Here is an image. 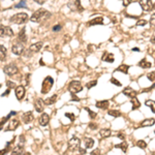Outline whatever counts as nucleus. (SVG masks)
Masks as SVG:
<instances>
[{"mask_svg":"<svg viewBox=\"0 0 155 155\" xmlns=\"http://www.w3.org/2000/svg\"><path fill=\"white\" fill-rule=\"evenodd\" d=\"M50 17V13L44 8H40L38 10H36L34 14L31 16L30 18V21L33 22V23H39L41 20L46 19V18Z\"/></svg>","mask_w":155,"mask_h":155,"instance_id":"f257e3e1","label":"nucleus"},{"mask_svg":"<svg viewBox=\"0 0 155 155\" xmlns=\"http://www.w3.org/2000/svg\"><path fill=\"white\" fill-rule=\"evenodd\" d=\"M28 18L29 17L26 13H19L10 18V22L15 24H24L28 21Z\"/></svg>","mask_w":155,"mask_h":155,"instance_id":"f03ea898","label":"nucleus"},{"mask_svg":"<svg viewBox=\"0 0 155 155\" xmlns=\"http://www.w3.org/2000/svg\"><path fill=\"white\" fill-rule=\"evenodd\" d=\"M54 85V80L53 78L48 76L44 82H42V86H41V93L42 94H47L48 92H50V90L52 89V87Z\"/></svg>","mask_w":155,"mask_h":155,"instance_id":"7ed1b4c3","label":"nucleus"},{"mask_svg":"<svg viewBox=\"0 0 155 155\" xmlns=\"http://www.w3.org/2000/svg\"><path fill=\"white\" fill-rule=\"evenodd\" d=\"M83 86L79 81H71L68 84V91L71 94H76L80 91H82Z\"/></svg>","mask_w":155,"mask_h":155,"instance_id":"20e7f679","label":"nucleus"},{"mask_svg":"<svg viewBox=\"0 0 155 155\" xmlns=\"http://www.w3.org/2000/svg\"><path fill=\"white\" fill-rule=\"evenodd\" d=\"M80 145H81V141L77 137H73L68 141V149L70 151H74L77 149H80Z\"/></svg>","mask_w":155,"mask_h":155,"instance_id":"39448f33","label":"nucleus"},{"mask_svg":"<svg viewBox=\"0 0 155 155\" xmlns=\"http://www.w3.org/2000/svg\"><path fill=\"white\" fill-rule=\"evenodd\" d=\"M18 71H19V69L14 64H8V65H5L3 67V72L7 76H14V74L18 73Z\"/></svg>","mask_w":155,"mask_h":155,"instance_id":"423d86ee","label":"nucleus"},{"mask_svg":"<svg viewBox=\"0 0 155 155\" xmlns=\"http://www.w3.org/2000/svg\"><path fill=\"white\" fill-rule=\"evenodd\" d=\"M24 50H25V48H24L23 42H16V44L12 47V52H13L15 55H22Z\"/></svg>","mask_w":155,"mask_h":155,"instance_id":"0eeeda50","label":"nucleus"},{"mask_svg":"<svg viewBox=\"0 0 155 155\" xmlns=\"http://www.w3.org/2000/svg\"><path fill=\"white\" fill-rule=\"evenodd\" d=\"M140 5H141V7H142V9L144 12H149L153 7V4H152L151 0H141Z\"/></svg>","mask_w":155,"mask_h":155,"instance_id":"6e6552de","label":"nucleus"},{"mask_svg":"<svg viewBox=\"0 0 155 155\" xmlns=\"http://www.w3.org/2000/svg\"><path fill=\"white\" fill-rule=\"evenodd\" d=\"M0 35H1V37H3V36H14V31H13V29L10 28V27H8V26H1V29H0Z\"/></svg>","mask_w":155,"mask_h":155,"instance_id":"1a4fd4ad","label":"nucleus"},{"mask_svg":"<svg viewBox=\"0 0 155 155\" xmlns=\"http://www.w3.org/2000/svg\"><path fill=\"white\" fill-rule=\"evenodd\" d=\"M123 94L125 95V96H127V97H129V98H135V97H137V92H136V90H133L131 87H126L124 90H123Z\"/></svg>","mask_w":155,"mask_h":155,"instance_id":"9d476101","label":"nucleus"},{"mask_svg":"<svg viewBox=\"0 0 155 155\" xmlns=\"http://www.w3.org/2000/svg\"><path fill=\"white\" fill-rule=\"evenodd\" d=\"M33 119H34V117H33V114H32L31 112H26V113H24L23 116H22V121H23L24 123H26V124L31 123V122L33 121Z\"/></svg>","mask_w":155,"mask_h":155,"instance_id":"9b49d317","label":"nucleus"},{"mask_svg":"<svg viewBox=\"0 0 155 155\" xmlns=\"http://www.w3.org/2000/svg\"><path fill=\"white\" fill-rule=\"evenodd\" d=\"M44 105H45V100H42L40 98H37L34 103L35 111L38 112V113H41L44 111Z\"/></svg>","mask_w":155,"mask_h":155,"instance_id":"f8f14e48","label":"nucleus"},{"mask_svg":"<svg viewBox=\"0 0 155 155\" xmlns=\"http://www.w3.org/2000/svg\"><path fill=\"white\" fill-rule=\"evenodd\" d=\"M49 121H50V116H49L48 114H46V113H42V114L40 115V117L38 118V122H39V124H40L41 126L48 125Z\"/></svg>","mask_w":155,"mask_h":155,"instance_id":"ddd939ff","label":"nucleus"},{"mask_svg":"<svg viewBox=\"0 0 155 155\" xmlns=\"http://www.w3.org/2000/svg\"><path fill=\"white\" fill-rule=\"evenodd\" d=\"M16 96L19 100H22L25 96V88L23 86H18L16 88Z\"/></svg>","mask_w":155,"mask_h":155,"instance_id":"4468645a","label":"nucleus"},{"mask_svg":"<svg viewBox=\"0 0 155 155\" xmlns=\"http://www.w3.org/2000/svg\"><path fill=\"white\" fill-rule=\"evenodd\" d=\"M42 48V42L41 41H38V42H35L32 44L30 47H29V51L33 52V53H37L38 51H40Z\"/></svg>","mask_w":155,"mask_h":155,"instance_id":"2eb2a0df","label":"nucleus"},{"mask_svg":"<svg viewBox=\"0 0 155 155\" xmlns=\"http://www.w3.org/2000/svg\"><path fill=\"white\" fill-rule=\"evenodd\" d=\"M103 18L98 17V18H94L92 20H90L88 22V26H94V25H103Z\"/></svg>","mask_w":155,"mask_h":155,"instance_id":"dca6fc26","label":"nucleus"},{"mask_svg":"<svg viewBox=\"0 0 155 155\" xmlns=\"http://www.w3.org/2000/svg\"><path fill=\"white\" fill-rule=\"evenodd\" d=\"M18 40H19L20 42H23V44L27 41V35H26V29H25V28H22V30L19 32Z\"/></svg>","mask_w":155,"mask_h":155,"instance_id":"f3484780","label":"nucleus"},{"mask_svg":"<svg viewBox=\"0 0 155 155\" xmlns=\"http://www.w3.org/2000/svg\"><path fill=\"white\" fill-rule=\"evenodd\" d=\"M114 60H115V58H114V55L113 54L108 53V52H104V54L103 55V61L109 62V63H113Z\"/></svg>","mask_w":155,"mask_h":155,"instance_id":"a211bd4d","label":"nucleus"},{"mask_svg":"<svg viewBox=\"0 0 155 155\" xmlns=\"http://www.w3.org/2000/svg\"><path fill=\"white\" fill-rule=\"evenodd\" d=\"M19 124H20V121L18 119H12L9 124H8V127L6 128V130H15L19 126Z\"/></svg>","mask_w":155,"mask_h":155,"instance_id":"6ab92c4d","label":"nucleus"},{"mask_svg":"<svg viewBox=\"0 0 155 155\" xmlns=\"http://www.w3.org/2000/svg\"><path fill=\"white\" fill-rule=\"evenodd\" d=\"M153 124H155V119L154 118H149V119H145L140 124V126L141 127H148V126H152Z\"/></svg>","mask_w":155,"mask_h":155,"instance_id":"aec40b11","label":"nucleus"},{"mask_svg":"<svg viewBox=\"0 0 155 155\" xmlns=\"http://www.w3.org/2000/svg\"><path fill=\"white\" fill-rule=\"evenodd\" d=\"M109 105H110V101L109 100H99V101H97L96 103V106L98 108V109H108L109 108Z\"/></svg>","mask_w":155,"mask_h":155,"instance_id":"412c9836","label":"nucleus"},{"mask_svg":"<svg viewBox=\"0 0 155 155\" xmlns=\"http://www.w3.org/2000/svg\"><path fill=\"white\" fill-rule=\"evenodd\" d=\"M138 65L140 67H142V68H150V67L152 66V64H151L149 61H147L146 59H142V60L138 62Z\"/></svg>","mask_w":155,"mask_h":155,"instance_id":"4be33fe9","label":"nucleus"},{"mask_svg":"<svg viewBox=\"0 0 155 155\" xmlns=\"http://www.w3.org/2000/svg\"><path fill=\"white\" fill-rule=\"evenodd\" d=\"M111 133H112V131L110 128H103V129H100V131H99V135L101 138H109L111 136Z\"/></svg>","mask_w":155,"mask_h":155,"instance_id":"5701e85b","label":"nucleus"},{"mask_svg":"<svg viewBox=\"0 0 155 155\" xmlns=\"http://www.w3.org/2000/svg\"><path fill=\"white\" fill-rule=\"evenodd\" d=\"M128 69H129V65H126V64H121L120 66H118L116 71H121L123 73H128Z\"/></svg>","mask_w":155,"mask_h":155,"instance_id":"b1692460","label":"nucleus"},{"mask_svg":"<svg viewBox=\"0 0 155 155\" xmlns=\"http://www.w3.org/2000/svg\"><path fill=\"white\" fill-rule=\"evenodd\" d=\"M56 99H57V95L54 94V95H52L51 97H49V98H47L45 100V104L46 105H51V104H53V103L56 101Z\"/></svg>","mask_w":155,"mask_h":155,"instance_id":"393cba45","label":"nucleus"},{"mask_svg":"<svg viewBox=\"0 0 155 155\" xmlns=\"http://www.w3.org/2000/svg\"><path fill=\"white\" fill-rule=\"evenodd\" d=\"M93 145H94V141H93V138H85V147H86L87 149L92 148Z\"/></svg>","mask_w":155,"mask_h":155,"instance_id":"a878e982","label":"nucleus"},{"mask_svg":"<svg viewBox=\"0 0 155 155\" xmlns=\"http://www.w3.org/2000/svg\"><path fill=\"white\" fill-rule=\"evenodd\" d=\"M115 147H116V148H120L124 153H126V152H127V148H128V144L125 143V142H123V143H121L120 145H116Z\"/></svg>","mask_w":155,"mask_h":155,"instance_id":"bb28decb","label":"nucleus"},{"mask_svg":"<svg viewBox=\"0 0 155 155\" xmlns=\"http://www.w3.org/2000/svg\"><path fill=\"white\" fill-rule=\"evenodd\" d=\"M131 103H132V110H137V109H138L141 106V103L138 101V99L137 97L131 99Z\"/></svg>","mask_w":155,"mask_h":155,"instance_id":"cd10ccee","label":"nucleus"},{"mask_svg":"<svg viewBox=\"0 0 155 155\" xmlns=\"http://www.w3.org/2000/svg\"><path fill=\"white\" fill-rule=\"evenodd\" d=\"M108 114L111 115V116H113V117H120L121 116L120 111H117V110H111V111L108 112Z\"/></svg>","mask_w":155,"mask_h":155,"instance_id":"c85d7f7f","label":"nucleus"},{"mask_svg":"<svg viewBox=\"0 0 155 155\" xmlns=\"http://www.w3.org/2000/svg\"><path fill=\"white\" fill-rule=\"evenodd\" d=\"M146 105H148V106H150L151 108V111H152V113H155V101L154 100H147L146 101Z\"/></svg>","mask_w":155,"mask_h":155,"instance_id":"c756f323","label":"nucleus"},{"mask_svg":"<svg viewBox=\"0 0 155 155\" xmlns=\"http://www.w3.org/2000/svg\"><path fill=\"white\" fill-rule=\"evenodd\" d=\"M137 146L141 149H146L147 148V143L145 141H143V140H140V141L137 142Z\"/></svg>","mask_w":155,"mask_h":155,"instance_id":"7c9ffc66","label":"nucleus"},{"mask_svg":"<svg viewBox=\"0 0 155 155\" xmlns=\"http://www.w3.org/2000/svg\"><path fill=\"white\" fill-rule=\"evenodd\" d=\"M74 5H76L77 9H78L80 13H82V12L84 10V7H83L82 4H81V0H76V1H74Z\"/></svg>","mask_w":155,"mask_h":155,"instance_id":"2f4dec72","label":"nucleus"},{"mask_svg":"<svg viewBox=\"0 0 155 155\" xmlns=\"http://www.w3.org/2000/svg\"><path fill=\"white\" fill-rule=\"evenodd\" d=\"M0 50H1V61H3L4 58H5V56H6V49L4 48L3 45H1L0 46Z\"/></svg>","mask_w":155,"mask_h":155,"instance_id":"473e14b6","label":"nucleus"},{"mask_svg":"<svg viewBox=\"0 0 155 155\" xmlns=\"http://www.w3.org/2000/svg\"><path fill=\"white\" fill-rule=\"evenodd\" d=\"M96 84H97V81H96V80L90 81V82H88V83L86 84V88H87V89H91L92 87L96 86Z\"/></svg>","mask_w":155,"mask_h":155,"instance_id":"72a5a7b5","label":"nucleus"},{"mask_svg":"<svg viewBox=\"0 0 155 155\" xmlns=\"http://www.w3.org/2000/svg\"><path fill=\"white\" fill-rule=\"evenodd\" d=\"M85 111H87V112L89 113V115H90V118H91V119H95V118H96L97 114H96V113H94V112H92L89 108H85Z\"/></svg>","mask_w":155,"mask_h":155,"instance_id":"f704fd0d","label":"nucleus"},{"mask_svg":"<svg viewBox=\"0 0 155 155\" xmlns=\"http://www.w3.org/2000/svg\"><path fill=\"white\" fill-rule=\"evenodd\" d=\"M15 7H16V8H20V7H21V8H27V4H26L25 0H22L19 4H17V5L15 6Z\"/></svg>","mask_w":155,"mask_h":155,"instance_id":"c9c22d12","label":"nucleus"},{"mask_svg":"<svg viewBox=\"0 0 155 155\" xmlns=\"http://www.w3.org/2000/svg\"><path fill=\"white\" fill-rule=\"evenodd\" d=\"M147 78H148V80H149V81L154 82L155 81V71H151V72H149V73L147 74Z\"/></svg>","mask_w":155,"mask_h":155,"instance_id":"e433bc0d","label":"nucleus"},{"mask_svg":"<svg viewBox=\"0 0 155 155\" xmlns=\"http://www.w3.org/2000/svg\"><path fill=\"white\" fill-rule=\"evenodd\" d=\"M110 82H111L112 84H114L115 86H117V87H121V86H122V84H121L118 80H116L115 78H112V79L110 80Z\"/></svg>","mask_w":155,"mask_h":155,"instance_id":"4c0bfd02","label":"nucleus"},{"mask_svg":"<svg viewBox=\"0 0 155 155\" xmlns=\"http://www.w3.org/2000/svg\"><path fill=\"white\" fill-rule=\"evenodd\" d=\"M6 86L8 87V89H14V88H17L16 87V84L12 81H6Z\"/></svg>","mask_w":155,"mask_h":155,"instance_id":"58836bf2","label":"nucleus"},{"mask_svg":"<svg viewBox=\"0 0 155 155\" xmlns=\"http://www.w3.org/2000/svg\"><path fill=\"white\" fill-rule=\"evenodd\" d=\"M65 116H66L70 121H73L76 119V116H74L72 113H65Z\"/></svg>","mask_w":155,"mask_h":155,"instance_id":"ea45409f","label":"nucleus"},{"mask_svg":"<svg viewBox=\"0 0 155 155\" xmlns=\"http://www.w3.org/2000/svg\"><path fill=\"white\" fill-rule=\"evenodd\" d=\"M150 25L152 27H155V14H153L150 18Z\"/></svg>","mask_w":155,"mask_h":155,"instance_id":"a19ab883","label":"nucleus"},{"mask_svg":"<svg viewBox=\"0 0 155 155\" xmlns=\"http://www.w3.org/2000/svg\"><path fill=\"white\" fill-rule=\"evenodd\" d=\"M147 24V21L146 20H140L137 22V26H145Z\"/></svg>","mask_w":155,"mask_h":155,"instance_id":"79ce46f5","label":"nucleus"},{"mask_svg":"<svg viewBox=\"0 0 155 155\" xmlns=\"http://www.w3.org/2000/svg\"><path fill=\"white\" fill-rule=\"evenodd\" d=\"M89 128H90V129H96V128H97V124L91 122V123H89Z\"/></svg>","mask_w":155,"mask_h":155,"instance_id":"37998d69","label":"nucleus"},{"mask_svg":"<svg viewBox=\"0 0 155 155\" xmlns=\"http://www.w3.org/2000/svg\"><path fill=\"white\" fill-rule=\"evenodd\" d=\"M90 155H100V150L99 149H95V150H93Z\"/></svg>","mask_w":155,"mask_h":155,"instance_id":"c03bdc74","label":"nucleus"},{"mask_svg":"<svg viewBox=\"0 0 155 155\" xmlns=\"http://www.w3.org/2000/svg\"><path fill=\"white\" fill-rule=\"evenodd\" d=\"M61 28H62V27H61L60 25H56V26L53 27V31H55V32H56V31H60Z\"/></svg>","mask_w":155,"mask_h":155,"instance_id":"a18cd8bd","label":"nucleus"},{"mask_svg":"<svg viewBox=\"0 0 155 155\" xmlns=\"http://www.w3.org/2000/svg\"><path fill=\"white\" fill-rule=\"evenodd\" d=\"M122 2H123V5L124 6H128L131 3V0H122Z\"/></svg>","mask_w":155,"mask_h":155,"instance_id":"49530a36","label":"nucleus"},{"mask_svg":"<svg viewBox=\"0 0 155 155\" xmlns=\"http://www.w3.org/2000/svg\"><path fill=\"white\" fill-rule=\"evenodd\" d=\"M117 137H118L119 138H121V140H125V136H124L123 132H119V133L117 135Z\"/></svg>","mask_w":155,"mask_h":155,"instance_id":"de8ad7c7","label":"nucleus"},{"mask_svg":"<svg viewBox=\"0 0 155 155\" xmlns=\"http://www.w3.org/2000/svg\"><path fill=\"white\" fill-rule=\"evenodd\" d=\"M7 151H8V146H6V148H5V149L1 150V155H5L6 153H7Z\"/></svg>","mask_w":155,"mask_h":155,"instance_id":"09e8293b","label":"nucleus"},{"mask_svg":"<svg viewBox=\"0 0 155 155\" xmlns=\"http://www.w3.org/2000/svg\"><path fill=\"white\" fill-rule=\"evenodd\" d=\"M154 87H155V84L153 85V86H151V87H149V88H146V89H144L143 91H144V92H148V91H151L152 89H154Z\"/></svg>","mask_w":155,"mask_h":155,"instance_id":"8fccbe9b","label":"nucleus"},{"mask_svg":"<svg viewBox=\"0 0 155 155\" xmlns=\"http://www.w3.org/2000/svg\"><path fill=\"white\" fill-rule=\"evenodd\" d=\"M72 95V98H71V100H77V101H80V98L79 97H77L74 94H71Z\"/></svg>","mask_w":155,"mask_h":155,"instance_id":"3c124183","label":"nucleus"},{"mask_svg":"<svg viewBox=\"0 0 155 155\" xmlns=\"http://www.w3.org/2000/svg\"><path fill=\"white\" fill-rule=\"evenodd\" d=\"M9 91H10V89H7L3 94H2V96H7L8 95V93H9Z\"/></svg>","mask_w":155,"mask_h":155,"instance_id":"603ef678","label":"nucleus"},{"mask_svg":"<svg viewBox=\"0 0 155 155\" xmlns=\"http://www.w3.org/2000/svg\"><path fill=\"white\" fill-rule=\"evenodd\" d=\"M150 41H151V44L155 45V36H152V37L150 38Z\"/></svg>","mask_w":155,"mask_h":155,"instance_id":"864d4df0","label":"nucleus"},{"mask_svg":"<svg viewBox=\"0 0 155 155\" xmlns=\"http://www.w3.org/2000/svg\"><path fill=\"white\" fill-rule=\"evenodd\" d=\"M34 1H36V2H38L39 4H42V3H44V0H34Z\"/></svg>","mask_w":155,"mask_h":155,"instance_id":"5fc2aeb1","label":"nucleus"},{"mask_svg":"<svg viewBox=\"0 0 155 155\" xmlns=\"http://www.w3.org/2000/svg\"><path fill=\"white\" fill-rule=\"evenodd\" d=\"M20 155H30V153L29 152H22Z\"/></svg>","mask_w":155,"mask_h":155,"instance_id":"6e6d98bb","label":"nucleus"},{"mask_svg":"<svg viewBox=\"0 0 155 155\" xmlns=\"http://www.w3.org/2000/svg\"><path fill=\"white\" fill-rule=\"evenodd\" d=\"M132 51H137V52H140V49H138V48H133V49H132Z\"/></svg>","mask_w":155,"mask_h":155,"instance_id":"4d7b16f0","label":"nucleus"},{"mask_svg":"<svg viewBox=\"0 0 155 155\" xmlns=\"http://www.w3.org/2000/svg\"><path fill=\"white\" fill-rule=\"evenodd\" d=\"M44 64H45V63L42 62V59H40V65H44Z\"/></svg>","mask_w":155,"mask_h":155,"instance_id":"13d9d810","label":"nucleus"},{"mask_svg":"<svg viewBox=\"0 0 155 155\" xmlns=\"http://www.w3.org/2000/svg\"><path fill=\"white\" fill-rule=\"evenodd\" d=\"M77 155H79V154H77ZM80 155H83V154H80Z\"/></svg>","mask_w":155,"mask_h":155,"instance_id":"bf43d9fd","label":"nucleus"},{"mask_svg":"<svg viewBox=\"0 0 155 155\" xmlns=\"http://www.w3.org/2000/svg\"><path fill=\"white\" fill-rule=\"evenodd\" d=\"M154 133H155V131H154Z\"/></svg>","mask_w":155,"mask_h":155,"instance_id":"052dcab7","label":"nucleus"}]
</instances>
